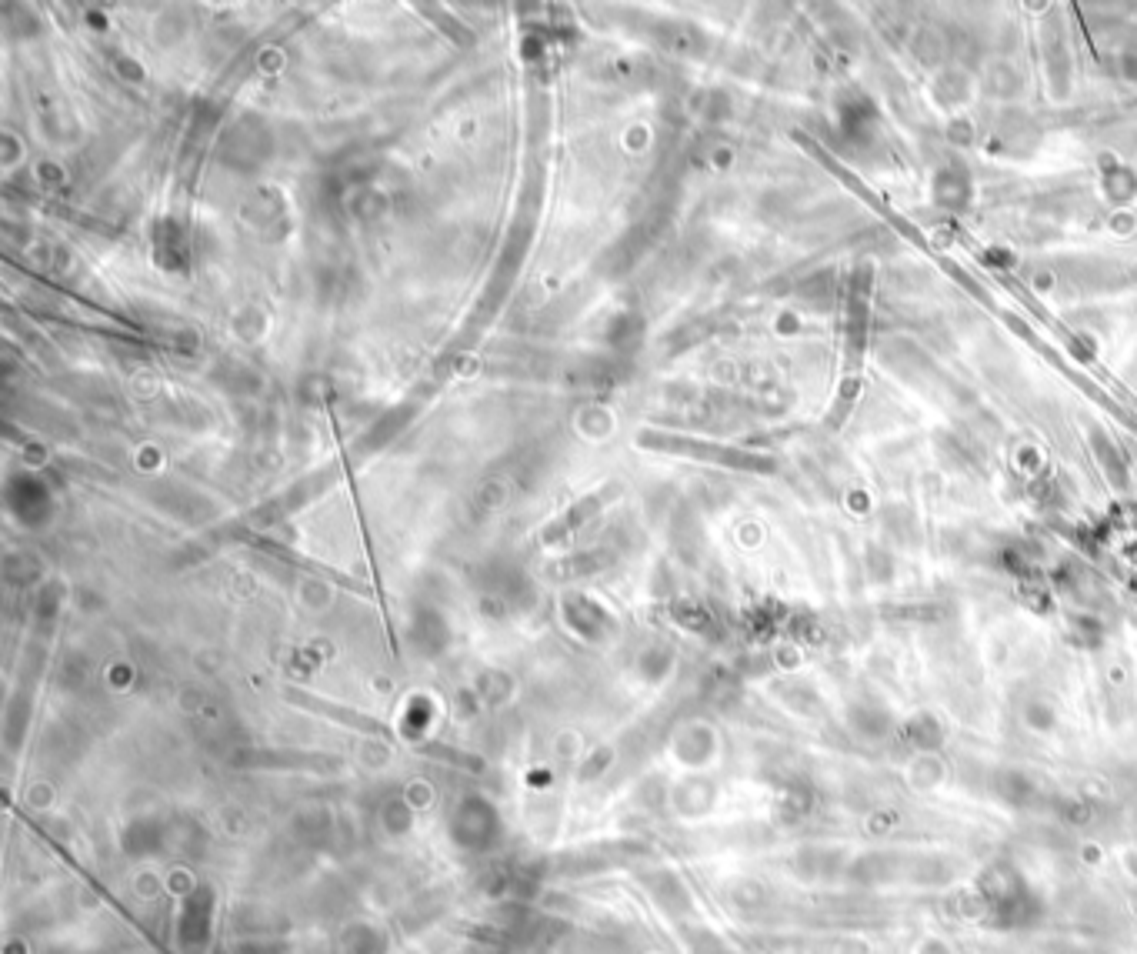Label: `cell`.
<instances>
[{
  "label": "cell",
  "instance_id": "6da1fadb",
  "mask_svg": "<svg viewBox=\"0 0 1137 954\" xmlns=\"http://www.w3.org/2000/svg\"><path fill=\"white\" fill-rule=\"evenodd\" d=\"M421 11L427 14V21L441 27V31H444L447 37H451V41H457L461 47H471V44H474V31H471V27H464L461 21H451V17L441 14V11H437V7H421Z\"/></svg>",
  "mask_w": 1137,
  "mask_h": 954
},
{
  "label": "cell",
  "instance_id": "7a4b0ae2",
  "mask_svg": "<svg viewBox=\"0 0 1137 954\" xmlns=\"http://www.w3.org/2000/svg\"><path fill=\"white\" fill-rule=\"evenodd\" d=\"M607 494H611V491H607ZM607 494H594V498H587L584 504H577V508L571 511V518H567V521L561 524V531H567V528H577V521H581V518H591V514H594V511L601 508V504L607 501Z\"/></svg>",
  "mask_w": 1137,
  "mask_h": 954
}]
</instances>
